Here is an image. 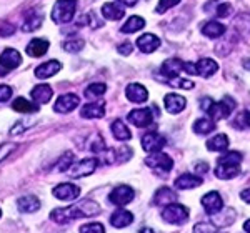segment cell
Returning <instances> with one entry per match:
<instances>
[{"mask_svg": "<svg viewBox=\"0 0 250 233\" xmlns=\"http://www.w3.org/2000/svg\"><path fill=\"white\" fill-rule=\"evenodd\" d=\"M204 183V180L200 176L193 174H184L175 180V188L179 190H190V188H197Z\"/></svg>", "mask_w": 250, "mask_h": 233, "instance_id": "cell-20", "label": "cell"}, {"mask_svg": "<svg viewBox=\"0 0 250 233\" xmlns=\"http://www.w3.org/2000/svg\"><path fill=\"white\" fill-rule=\"evenodd\" d=\"M230 12H232L230 3H222V5H219V9H217V15L219 17H227V15H230Z\"/></svg>", "mask_w": 250, "mask_h": 233, "instance_id": "cell-48", "label": "cell"}, {"mask_svg": "<svg viewBox=\"0 0 250 233\" xmlns=\"http://www.w3.org/2000/svg\"><path fill=\"white\" fill-rule=\"evenodd\" d=\"M193 233H217V227L213 223H197L193 227Z\"/></svg>", "mask_w": 250, "mask_h": 233, "instance_id": "cell-43", "label": "cell"}, {"mask_svg": "<svg viewBox=\"0 0 250 233\" xmlns=\"http://www.w3.org/2000/svg\"><path fill=\"white\" fill-rule=\"evenodd\" d=\"M55 198L62 200V202H72V200L79 198L80 195V188L74 183H60L52 190Z\"/></svg>", "mask_w": 250, "mask_h": 233, "instance_id": "cell-8", "label": "cell"}, {"mask_svg": "<svg viewBox=\"0 0 250 233\" xmlns=\"http://www.w3.org/2000/svg\"><path fill=\"white\" fill-rule=\"evenodd\" d=\"M233 127L239 128V130H245V128H249V110H244L237 115V118L233 120Z\"/></svg>", "mask_w": 250, "mask_h": 233, "instance_id": "cell-39", "label": "cell"}, {"mask_svg": "<svg viewBox=\"0 0 250 233\" xmlns=\"http://www.w3.org/2000/svg\"><path fill=\"white\" fill-rule=\"evenodd\" d=\"M164 103H165V108H167V112H168V114H172V115L180 114V112H182L184 108H185V105H187L185 98L182 97V95H179V94L165 95Z\"/></svg>", "mask_w": 250, "mask_h": 233, "instance_id": "cell-17", "label": "cell"}, {"mask_svg": "<svg viewBox=\"0 0 250 233\" xmlns=\"http://www.w3.org/2000/svg\"><path fill=\"white\" fill-rule=\"evenodd\" d=\"M7 74V70H5V68H3V67H0V77H3V75H5Z\"/></svg>", "mask_w": 250, "mask_h": 233, "instance_id": "cell-56", "label": "cell"}, {"mask_svg": "<svg viewBox=\"0 0 250 233\" xmlns=\"http://www.w3.org/2000/svg\"><path fill=\"white\" fill-rule=\"evenodd\" d=\"M177 200V194L173 190H170L168 187H162L155 192L154 196V205L157 207H167V205L173 203Z\"/></svg>", "mask_w": 250, "mask_h": 233, "instance_id": "cell-22", "label": "cell"}, {"mask_svg": "<svg viewBox=\"0 0 250 233\" xmlns=\"http://www.w3.org/2000/svg\"><path fill=\"white\" fill-rule=\"evenodd\" d=\"M0 216H2V210H0Z\"/></svg>", "mask_w": 250, "mask_h": 233, "instance_id": "cell-57", "label": "cell"}, {"mask_svg": "<svg viewBox=\"0 0 250 233\" xmlns=\"http://www.w3.org/2000/svg\"><path fill=\"white\" fill-rule=\"evenodd\" d=\"M134 196H135L134 188L128 187V185H119V187H115L114 190H112V194L108 195V200L114 205H117V207H124V205L130 203L132 200H134Z\"/></svg>", "mask_w": 250, "mask_h": 233, "instance_id": "cell-6", "label": "cell"}, {"mask_svg": "<svg viewBox=\"0 0 250 233\" xmlns=\"http://www.w3.org/2000/svg\"><path fill=\"white\" fill-rule=\"evenodd\" d=\"M195 170L199 172V174H205V172H208V165H207V163H204V162H200V163H197Z\"/></svg>", "mask_w": 250, "mask_h": 233, "instance_id": "cell-51", "label": "cell"}, {"mask_svg": "<svg viewBox=\"0 0 250 233\" xmlns=\"http://www.w3.org/2000/svg\"><path fill=\"white\" fill-rule=\"evenodd\" d=\"M97 167H99V158H83L68 168V174L75 178H80V176L92 175L97 170Z\"/></svg>", "mask_w": 250, "mask_h": 233, "instance_id": "cell-7", "label": "cell"}, {"mask_svg": "<svg viewBox=\"0 0 250 233\" xmlns=\"http://www.w3.org/2000/svg\"><path fill=\"white\" fill-rule=\"evenodd\" d=\"M137 47L144 54H152V52H155L160 47V39L154 34H144L137 40Z\"/></svg>", "mask_w": 250, "mask_h": 233, "instance_id": "cell-16", "label": "cell"}, {"mask_svg": "<svg viewBox=\"0 0 250 233\" xmlns=\"http://www.w3.org/2000/svg\"><path fill=\"white\" fill-rule=\"evenodd\" d=\"M125 95H127V98L134 103H145L148 98L147 88L144 85H140V83H130V85H127V88H125Z\"/></svg>", "mask_w": 250, "mask_h": 233, "instance_id": "cell-15", "label": "cell"}, {"mask_svg": "<svg viewBox=\"0 0 250 233\" xmlns=\"http://www.w3.org/2000/svg\"><path fill=\"white\" fill-rule=\"evenodd\" d=\"M207 148L210 152H224L229 148V136L225 134H219L207 142Z\"/></svg>", "mask_w": 250, "mask_h": 233, "instance_id": "cell-31", "label": "cell"}, {"mask_svg": "<svg viewBox=\"0 0 250 233\" xmlns=\"http://www.w3.org/2000/svg\"><path fill=\"white\" fill-rule=\"evenodd\" d=\"M202 34L208 39H219L225 34V25L217 20H210L202 27Z\"/></svg>", "mask_w": 250, "mask_h": 233, "instance_id": "cell-27", "label": "cell"}, {"mask_svg": "<svg viewBox=\"0 0 250 233\" xmlns=\"http://www.w3.org/2000/svg\"><path fill=\"white\" fill-rule=\"evenodd\" d=\"M250 190H249V188H247V190H244V192H242V194H240V196H242V200H244V202H250Z\"/></svg>", "mask_w": 250, "mask_h": 233, "instance_id": "cell-52", "label": "cell"}, {"mask_svg": "<svg viewBox=\"0 0 250 233\" xmlns=\"http://www.w3.org/2000/svg\"><path fill=\"white\" fill-rule=\"evenodd\" d=\"M188 215H190L188 208L180 203H170L162 210V218L172 225H184L188 220Z\"/></svg>", "mask_w": 250, "mask_h": 233, "instance_id": "cell-4", "label": "cell"}, {"mask_svg": "<svg viewBox=\"0 0 250 233\" xmlns=\"http://www.w3.org/2000/svg\"><path fill=\"white\" fill-rule=\"evenodd\" d=\"M15 148H17V143H12V142L2 143V145H0V162H2V160L5 158L10 152H14Z\"/></svg>", "mask_w": 250, "mask_h": 233, "instance_id": "cell-46", "label": "cell"}, {"mask_svg": "<svg viewBox=\"0 0 250 233\" xmlns=\"http://www.w3.org/2000/svg\"><path fill=\"white\" fill-rule=\"evenodd\" d=\"M139 233H155V232L152 230V228H142V230H140Z\"/></svg>", "mask_w": 250, "mask_h": 233, "instance_id": "cell-54", "label": "cell"}, {"mask_svg": "<svg viewBox=\"0 0 250 233\" xmlns=\"http://www.w3.org/2000/svg\"><path fill=\"white\" fill-rule=\"evenodd\" d=\"M47 50H48V40L45 39H34L27 45V54L30 57H42V55L47 54Z\"/></svg>", "mask_w": 250, "mask_h": 233, "instance_id": "cell-26", "label": "cell"}, {"mask_svg": "<svg viewBox=\"0 0 250 233\" xmlns=\"http://www.w3.org/2000/svg\"><path fill=\"white\" fill-rule=\"evenodd\" d=\"M132 155H134V150H132L130 147H122L119 150V154L115 152V158L119 160L120 163H124V162H127V160H130Z\"/></svg>", "mask_w": 250, "mask_h": 233, "instance_id": "cell-42", "label": "cell"}, {"mask_svg": "<svg viewBox=\"0 0 250 233\" xmlns=\"http://www.w3.org/2000/svg\"><path fill=\"white\" fill-rule=\"evenodd\" d=\"M80 115L83 118H102L105 115V103L104 102H94V103H87L82 107Z\"/></svg>", "mask_w": 250, "mask_h": 233, "instance_id": "cell-21", "label": "cell"}, {"mask_svg": "<svg viewBox=\"0 0 250 233\" xmlns=\"http://www.w3.org/2000/svg\"><path fill=\"white\" fill-rule=\"evenodd\" d=\"M77 0H57L52 9V20L55 23H68L75 15Z\"/></svg>", "mask_w": 250, "mask_h": 233, "instance_id": "cell-3", "label": "cell"}, {"mask_svg": "<svg viewBox=\"0 0 250 233\" xmlns=\"http://www.w3.org/2000/svg\"><path fill=\"white\" fill-rule=\"evenodd\" d=\"M85 47V42L83 40H67L63 43V50L65 52H80Z\"/></svg>", "mask_w": 250, "mask_h": 233, "instance_id": "cell-40", "label": "cell"}, {"mask_svg": "<svg viewBox=\"0 0 250 233\" xmlns=\"http://www.w3.org/2000/svg\"><path fill=\"white\" fill-rule=\"evenodd\" d=\"M167 140L164 138L162 135L155 134V132H150V134L142 136V148L147 154H155V152H160L165 147Z\"/></svg>", "mask_w": 250, "mask_h": 233, "instance_id": "cell-10", "label": "cell"}, {"mask_svg": "<svg viewBox=\"0 0 250 233\" xmlns=\"http://www.w3.org/2000/svg\"><path fill=\"white\" fill-rule=\"evenodd\" d=\"M244 230H245V232H247V233L250 232V222H249V220H247V222H245V223H244Z\"/></svg>", "mask_w": 250, "mask_h": 233, "instance_id": "cell-55", "label": "cell"}, {"mask_svg": "<svg viewBox=\"0 0 250 233\" xmlns=\"http://www.w3.org/2000/svg\"><path fill=\"white\" fill-rule=\"evenodd\" d=\"M144 27H145V20L142 17H137V15H134V17H130L127 22L124 23L120 32H122V34H135V32L142 30Z\"/></svg>", "mask_w": 250, "mask_h": 233, "instance_id": "cell-32", "label": "cell"}, {"mask_svg": "<svg viewBox=\"0 0 250 233\" xmlns=\"http://www.w3.org/2000/svg\"><path fill=\"white\" fill-rule=\"evenodd\" d=\"M105 90H107L105 83H92V85H88L85 88L83 94H85L87 98H97V97H100V95L105 94Z\"/></svg>", "mask_w": 250, "mask_h": 233, "instance_id": "cell-36", "label": "cell"}, {"mask_svg": "<svg viewBox=\"0 0 250 233\" xmlns=\"http://www.w3.org/2000/svg\"><path fill=\"white\" fill-rule=\"evenodd\" d=\"M80 233H105L102 223H87L80 227Z\"/></svg>", "mask_w": 250, "mask_h": 233, "instance_id": "cell-41", "label": "cell"}, {"mask_svg": "<svg viewBox=\"0 0 250 233\" xmlns=\"http://www.w3.org/2000/svg\"><path fill=\"white\" fill-rule=\"evenodd\" d=\"M145 163L147 167H150L152 170L157 172V174H168L173 167V160L164 152H155V154H150L145 158Z\"/></svg>", "mask_w": 250, "mask_h": 233, "instance_id": "cell-5", "label": "cell"}, {"mask_svg": "<svg viewBox=\"0 0 250 233\" xmlns=\"http://www.w3.org/2000/svg\"><path fill=\"white\" fill-rule=\"evenodd\" d=\"M32 98H34L35 103H39V105H45V103L50 102L52 95H54V90H52L50 85H35L34 88H32L30 92Z\"/></svg>", "mask_w": 250, "mask_h": 233, "instance_id": "cell-19", "label": "cell"}, {"mask_svg": "<svg viewBox=\"0 0 250 233\" xmlns=\"http://www.w3.org/2000/svg\"><path fill=\"white\" fill-rule=\"evenodd\" d=\"M100 214V205L94 200H82L67 208H55L50 214V220L57 223H68L77 218H88Z\"/></svg>", "mask_w": 250, "mask_h": 233, "instance_id": "cell-1", "label": "cell"}, {"mask_svg": "<svg viewBox=\"0 0 250 233\" xmlns=\"http://www.w3.org/2000/svg\"><path fill=\"white\" fill-rule=\"evenodd\" d=\"M62 68V63L59 60H48V62L42 63L35 68V77L43 80V78H48V77H54L55 74H59V70Z\"/></svg>", "mask_w": 250, "mask_h": 233, "instance_id": "cell-18", "label": "cell"}, {"mask_svg": "<svg viewBox=\"0 0 250 233\" xmlns=\"http://www.w3.org/2000/svg\"><path fill=\"white\" fill-rule=\"evenodd\" d=\"M127 118L132 125H135L139 128H147L154 122V116H152L148 108H135V110H132L130 114H128Z\"/></svg>", "mask_w": 250, "mask_h": 233, "instance_id": "cell-9", "label": "cell"}, {"mask_svg": "<svg viewBox=\"0 0 250 233\" xmlns=\"http://www.w3.org/2000/svg\"><path fill=\"white\" fill-rule=\"evenodd\" d=\"M179 2H180V0H159V5H157V14H164V12H167L168 9L175 7Z\"/></svg>", "mask_w": 250, "mask_h": 233, "instance_id": "cell-44", "label": "cell"}, {"mask_svg": "<svg viewBox=\"0 0 250 233\" xmlns=\"http://www.w3.org/2000/svg\"><path fill=\"white\" fill-rule=\"evenodd\" d=\"M119 52L122 55H130L132 54V43L130 42H124L119 45Z\"/></svg>", "mask_w": 250, "mask_h": 233, "instance_id": "cell-50", "label": "cell"}, {"mask_svg": "<svg viewBox=\"0 0 250 233\" xmlns=\"http://www.w3.org/2000/svg\"><path fill=\"white\" fill-rule=\"evenodd\" d=\"M170 83L175 88H184V90H190L193 85V82H190V80H184V78H172Z\"/></svg>", "mask_w": 250, "mask_h": 233, "instance_id": "cell-45", "label": "cell"}, {"mask_svg": "<svg viewBox=\"0 0 250 233\" xmlns=\"http://www.w3.org/2000/svg\"><path fill=\"white\" fill-rule=\"evenodd\" d=\"M102 15L107 20H114L115 22V20L124 19L125 10H124V7L117 5V3H105V5L102 7Z\"/></svg>", "mask_w": 250, "mask_h": 233, "instance_id": "cell-29", "label": "cell"}, {"mask_svg": "<svg viewBox=\"0 0 250 233\" xmlns=\"http://www.w3.org/2000/svg\"><path fill=\"white\" fill-rule=\"evenodd\" d=\"M242 155L239 152H227L219 158V163H227V165H240Z\"/></svg>", "mask_w": 250, "mask_h": 233, "instance_id": "cell-38", "label": "cell"}, {"mask_svg": "<svg viewBox=\"0 0 250 233\" xmlns=\"http://www.w3.org/2000/svg\"><path fill=\"white\" fill-rule=\"evenodd\" d=\"M240 174V165H227V163H219L215 170V176L220 180H230Z\"/></svg>", "mask_w": 250, "mask_h": 233, "instance_id": "cell-28", "label": "cell"}, {"mask_svg": "<svg viewBox=\"0 0 250 233\" xmlns=\"http://www.w3.org/2000/svg\"><path fill=\"white\" fill-rule=\"evenodd\" d=\"M112 134L117 140H120V142H127V140H130V130H128V127L125 125L122 120H115V122H112Z\"/></svg>", "mask_w": 250, "mask_h": 233, "instance_id": "cell-30", "label": "cell"}, {"mask_svg": "<svg viewBox=\"0 0 250 233\" xmlns=\"http://www.w3.org/2000/svg\"><path fill=\"white\" fill-rule=\"evenodd\" d=\"M14 25H12V23H3L2 27H0V35H2V37H7V35H12L14 34Z\"/></svg>", "mask_w": 250, "mask_h": 233, "instance_id": "cell-49", "label": "cell"}, {"mask_svg": "<svg viewBox=\"0 0 250 233\" xmlns=\"http://www.w3.org/2000/svg\"><path fill=\"white\" fill-rule=\"evenodd\" d=\"M132 222H134V215H132L130 212L124 210V208L117 210L115 214L110 216V223H112V227H115V228H125Z\"/></svg>", "mask_w": 250, "mask_h": 233, "instance_id": "cell-24", "label": "cell"}, {"mask_svg": "<svg viewBox=\"0 0 250 233\" xmlns=\"http://www.w3.org/2000/svg\"><path fill=\"white\" fill-rule=\"evenodd\" d=\"M217 70H219V65H217V62L212 58H200L199 62L195 63L197 75H202V77H212Z\"/></svg>", "mask_w": 250, "mask_h": 233, "instance_id": "cell-23", "label": "cell"}, {"mask_svg": "<svg viewBox=\"0 0 250 233\" xmlns=\"http://www.w3.org/2000/svg\"><path fill=\"white\" fill-rule=\"evenodd\" d=\"M79 103H80V100L77 95L65 94V95H62V97H59V100L54 105V110L57 112V114H70L72 110H75V108L79 107Z\"/></svg>", "mask_w": 250, "mask_h": 233, "instance_id": "cell-12", "label": "cell"}, {"mask_svg": "<svg viewBox=\"0 0 250 233\" xmlns=\"http://www.w3.org/2000/svg\"><path fill=\"white\" fill-rule=\"evenodd\" d=\"M17 205H19V210L23 212V214H34V212H37L40 208L39 198L34 195H25L22 198H19Z\"/></svg>", "mask_w": 250, "mask_h": 233, "instance_id": "cell-25", "label": "cell"}, {"mask_svg": "<svg viewBox=\"0 0 250 233\" xmlns=\"http://www.w3.org/2000/svg\"><path fill=\"white\" fill-rule=\"evenodd\" d=\"M20 63H22V55L15 49H7L0 55V67H3L5 70H14Z\"/></svg>", "mask_w": 250, "mask_h": 233, "instance_id": "cell-14", "label": "cell"}, {"mask_svg": "<svg viewBox=\"0 0 250 233\" xmlns=\"http://www.w3.org/2000/svg\"><path fill=\"white\" fill-rule=\"evenodd\" d=\"M184 70V62L179 58H170V60H165L160 67V74L164 75L165 78L172 80V78H177L180 75V72Z\"/></svg>", "mask_w": 250, "mask_h": 233, "instance_id": "cell-13", "label": "cell"}, {"mask_svg": "<svg viewBox=\"0 0 250 233\" xmlns=\"http://www.w3.org/2000/svg\"><path fill=\"white\" fill-rule=\"evenodd\" d=\"M12 108H14L15 112H20V114H34V112L39 110V107L35 105V103L29 102V100H25L23 97H19L17 100H14Z\"/></svg>", "mask_w": 250, "mask_h": 233, "instance_id": "cell-35", "label": "cell"}, {"mask_svg": "<svg viewBox=\"0 0 250 233\" xmlns=\"http://www.w3.org/2000/svg\"><path fill=\"white\" fill-rule=\"evenodd\" d=\"M120 3H124V5H127V7H134L139 0H119Z\"/></svg>", "mask_w": 250, "mask_h": 233, "instance_id": "cell-53", "label": "cell"}, {"mask_svg": "<svg viewBox=\"0 0 250 233\" xmlns=\"http://www.w3.org/2000/svg\"><path fill=\"white\" fill-rule=\"evenodd\" d=\"M74 162H75V155L72 154V152H67V154H63L62 158H60L59 163H57V172H67L68 168L74 165Z\"/></svg>", "mask_w": 250, "mask_h": 233, "instance_id": "cell-37", "label": "cell"}, {"mask_svg": "<svg viewBox=\"0 0 250 233\" xmlns=\"http://www.w3.org/2000/svg\"><path fill=\"white\" fill-rule=\"evenodd\" d=\"M42 14H37V12H32L30 15H27V19L23 20L22 23V30L23 32H34L37 30L40 25H42Z\"/></svg>", "mask_w": 250, "mask_h": 233, "instance_id": "cell-34", "label": "cell"}, {"mask_svg": "<svg viewBox=\"0 0 250 233\" xmlns=\"http://www.w3.org/2000/svg\"><path fill=\"white\" fill-rule=\"evenodd\" d=\"M202 205H204V210L207 212V215L213 216L224 208V200L219 195V192H208L207 195L202 196Z\"/></svg>", "mask_w": 250, "mask_h": 233, "instance_id": "cell-11", "label": "cell"}, {"mask_svg": "<svg viewBox=\"0 0 250 233\" xmlns=\"http://www.w3.org/2000/svg\"><path fill=\"white\" fill-rule=\"evenodd\" d=\"M215 130V122L210 118H199L193 123V132L199 135H208Z\"/></svg>", "mask_w": 250, "mask_h": 233, "instance_id": "cell-33", "label": "cell"}, {"mask_svg": "<svg viewBox=\"0 0 250 233\" xmlns=\"http://www.w3.org/2000/svg\"><path fill=\"white\" fill-rule=\"evenodd\" d=\"M12 97V88L9 85H0V102H7Z\"/></svg>", "mask_w": 250, "mask_h": 233, "instance_id": "cell-47", "label": "cell"}, {"mask_svg": "<svg viewBox=\"0 0 250 233\" xmlns=\"http://www.w3.org/2000/svg\"><path fill=\"white\" fill-rule=\"evenodd\" d=\"M237 103L233 102L230 97H225L224 100H220V102H213L212 98H202L200 100V108H202L204 112H207L208 116H210V120H224L227 118L229 115L233 112V108H235Z\"/></svg>", "mask_w": 250, "mask_h": 233, "instance_id": "cell-2", "label": "cell"}]
</instances>
